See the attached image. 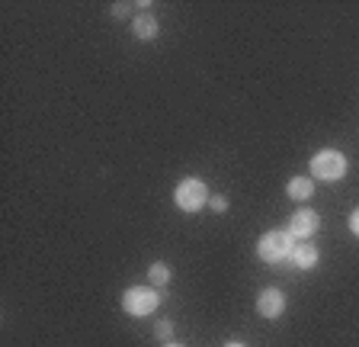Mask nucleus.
Returning a JSON list of instances; mask_svg holds the SVG:
<instances>
[{"label": "nucleus", "instance_id": "obj_1", "mask_svg": "<svg viewBox=\"0 0 359 347\" xmlns=\"http://www.w3.org/2000/svg\"><path fill=\"white\" fill-rule=\"evenodd\" d=\"M292 248H295V238H292V232H283V228H276V232H266L260 238V244H257V254H260V261H266V264H283L285 257H292Z\"/></svg>", "mask_w": 359, "mask_h": 347}, {"label": "nucleus", "instance_id": "obj_2", "mask_svg": "<svg viewBox=\"0 0 359 347\" xmlns=\"http://www.w3.org/2000/svg\"><path fill=\"white\" fill-rule=\"evenodd\" d=\"M311 177H318V181H340V177H346V158L340 155L337 148H324L318 151L311 158Z\"/></svg>", "mask_w": 359, "mask_h": 347}, {"label": "nucleus", "instance_id": "obj_3", "mask_svg": "<svg viewBox=\"0 0 359 347\" xmlns=\"http://www.w3.org/2000/svg\"><path fill=\"white\" fill-rule=\"evenodd\" d=\"M173 199H177V206L183 212H199L202 206L209 203V190H205V183L196 181V177H187V181L177 183V193H173Z\"/></svg>", "mask_w": 359, "mask_h": 347}, {"label": "nucleus", "instance_id": "obj_4", "mask_svg": "<svg viewBox=\"0 0 359 347\" xmlns=\"http://www.w3.org/2000/svg\"><path fill=\"white\" fill-rule=\"evenodd\" d=\"M157 306H161V296L151 287L126 289V296H122V309H126L128 315H151Z\"/></svg>", "mask_w": 359, "mask_h": 347}, {"label": "nucleus", "instance_id": "obj_5", "mask_svg": "<svg viewBox=\"0 0 359 347\" xmlns=\"http://www.w3.org/2000/svg\"><path fill=\"white\" fill-rule=\"evenodd\" d=\"M318 228H321V216L314 209H299L289 222L292 238H302V242H311V235L318 232Z\"/></svg>", "mask_w": 359, "mask_h": 347}, {"label": "nucleus", "instance_id": "obj_6", "mask_svg": "<svg viewBox=\"0 0 359 347\" xmlns=\"http://www.w3.org/2000/svg\"><path fill=\"white\" fill-rule=\"evenodd\" d=\"M257 312L263 318H279L285 312V296L279 289H263L260 299H257Z\"/></svg>", "mask_w": 359, "mask_h": 347}, {"label": "nucleus", "instance_id": "obj_7", "mask_svg": "<svg viewBox=\"0 0 359 347\" xmlns=\"http://www.w3.org/2000/svg\"><path fill=\"white\" fill-rule=\"evenodd\" d=\"M292 264L299 267V270H311V267H318V248H314L311 242H302L292 248Z\"/></svg>", "mask_w": 359, "mask_h": 347}, {"label": "nucleus", "instance_id": "obj_8", "mask_svg": "<svg viewBox=\"0 0 359 347\" xmlns=\"http://www.w3.org/2000/svg\"><path fill=\"white\" fill-rule=\"evenodd\" d=\"M135 39H142V42H151V39H157V20L151 13H142V16H135Z\"/></svg>", "mask_w": 359, "mask_h": 347}, {"label": "nucleus", "instance_id": "obj_9", "mask_svg": "<svg viewBox=\"0 0 359 347\" xmlns=\"http://www.w3.org/2000/svg\"><path fill=\"white\" fill-rule=\"evenodd\" d=\"M289 197L292 199H311L314 197V183H311V177H292L289 181Z\"/></svg>", "mask_w": 359, "mask_h": 347}, {"label": "nucleus", "instance_id": "obj_10", "mask_svg": "<svg viewBox=\"0 0 359 347\" xmlns=\"http://www.w3.org/2000/svg\"><path fill=\"white\" fill-rule=\"evenodd\" d=\"M148 277H151V283H154V287H164L167 280H170V267H167V264H161V261H157V264H151Z\"/></svg>", "mask_w": 359, "mask_h": 347}, {"label": "nucleus", "instance_id": "obj_11", "mask_svg": "<svg viewBox=\"0 0 359 347\" xmlns=\"http://www.w3.org/2000/svg\"><path fill=\"white\" fill-rule=\"evenodd\" d=\"M170 334H173V325L170 322H157V338H170Z\"/></svg>", "mask_w": 359, "mask_h": 347}, {"label": "nucleus", "instance_id": "obj_12", "mask_svg": "<svg viewBox=\"0 0 359 347\" xmlns=\"http://www.w3.org/2000/svg\"><path fill=\"white\" fill-rule=\"evenodd\" d=\"M209 206L215 212H224V209H228V199H224V197H209Z\"/></svg>", "mask_w": 359, "mask_h": 347}, {"label": "nucleus", "instance_id": "obj_13", "mask_svg": "<svg viewBox=\"0 0 359 347\" xmlns=\"http://www.w3.org/2000/svg\"><path fill=\"white\" fill-rule=\"evenodd\" d=\"M350 232L359 238V209H353V212H350Z\"/></svg>", "mask_w": 359, "mask_h": 347}, {"label": "nucleus", "instance_id": "obj_14", "mask_svg": "<svg viewBox=\"0 0 359 347\" xmlns=\"http://www.w3.org/2000/svg\"><path fill=\"white\" fill-rule=\"evenodd\" d=\"M112 10H116V16H126V10H128V4H116V7H112Z\"/></svg>", "mask_w": 359, "mask_h": 347}, {"label": "nucleus", "instance_id": "obj_15", "mask_svg": "<svg viewBox=\"0 0 359 347\" xmlns=\"http://www.w3.org/2000/svg\"><path fill=\"white\" fill-rule=\"evenodd\" d=\"M224 347H244V344H238V341H231V344H224Z\"/></svg>", "mask_w": 359, "mask_h": 347}, {"label": "nucleus", "instance_id": "obj_16", "mask_svg": "<svg viewBox=\"0 0 359 347\" xmlns=\"http://www.w3.org/2000/svg\"><path fill=\"white\" fill-rule=\"evenodd\" d=\"M167 347H183V344H167Z\"/></svg>", "mask_w": 359, "mask_h": 347}]
</instances>
